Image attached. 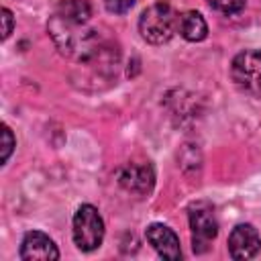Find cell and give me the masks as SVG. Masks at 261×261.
Wrapping results in <instances>:
<instances>
[{
  "instance_id": "7c38bea8",
  "label": "cell",
  "mask_w": 261,
  "mask_h": 261,
  "mask_svg": "<svg viewBox=\"0 0 261 261\" xmlns=\"http://www.w3.org/2000/svg\"><path fill=\"white\" fill-rule=\"evenodd\" d=\"M14 147H16V141L12 137V130L8 126H2V163L8 161V157H10Z\"/></svg>"
},
{
  "instance_id": "277c9868",
  "label": "cell",
  "mask_w": 261,
  "mask_h": 261,
  "mask_svg": "<svg viewBox=\"0 0 261 261\" xmlns=\"http://www.w3.org/2000/svg\"><path fill=\"white\" fill-rule=\"evenodd\" d=\"M230 77L241 92L259 96L261 94V49H245L237 53L230 63Z\"/></svg>"
},
{
  "instance_id": "5bb4252c",
  "label": "cell",
  "mask_w": 261,
  "mask_h": 261,
  "mask_svg": "<svg viewBox=\"0 0 261 261\" xmlns=\"http://www.w3.org/2000/svg\"><path fill=\"white\" fill-rule=\"evenodd\" d=\"M12 24H14V18H12V12L8 8H2V39H8L10 33H12Z\"/></svg>"
},
{
  "instance_id": "30bf717a",
  "label": "cell",
  "mask_w": 261,
  "mask_h": 261,
  "mask_svg": "<svg viewBox=\"0 0 261 261\" xmlns=\"http://www.w3.org/2000/svg\"><path fill=\"white\" fill-rule=\"evenodd\" d=\"M55 14L71 22H90L92 8L88 0H61L55 8Z\"/></svg>"
},
{
  "instance_id": "52a82bcc",
  "label": "cell",
  "mask_w": 261,
  "mask_h": 261,
  "mask_svg": "<svg viewBox=\"0 0 261 261\" xmlns=\"http://www.w3.org/2000/svg\"><path fill=\"white\" fill-rule=\"evenodd\" d=\"M145 237H147V243L157 251L159 257L169 259V261H175L181 257L179 239L167 224H161V222L149 224L145 230Z\"/></svg>"
},
{
  "instance_id": "6da1fadb",
  "label": "cell",
  "mask_w": 261,
  "mask_h": 261,
  "mask_svg": "<svg viewBox=\"0 0 261 261\" xmlns=\"http://www.w3.org/2000/svg\"><path fill=\"white\" fill-rule=\"evenodd\" d=\"M179 14L167 2H155L141 12L139 33L151 45H163L177 33Z\"/></svg>"
},
{
  "instance_id": "ba28073f",
  "label": "cell",
  "mask_w": 261,
  "mask_h": 261,
  "mask_svg": "<svg viewBox=\"0 0 261 261\" xmlns=\"http://www.w3.org/2000/svg\"><path fill=\"white\" fill-rule=\"evenodd\" d=\"M20 259H24V261H35V259L53 261V259H59V251H57V245L45 232L29 230L20 243Z\"/></svg>"
},
{
  "instance_id": "5b68a950",
  "label": "cell",
  "mask_w": 261,
  "mask_h": 261,
  "mask_svg": "<svg viewBox=\"0 0 261 261\" xmlns=\"http://www.w3.org/2000/svg\"><path fill=\"white\" fill-rule=\"evenodd\" d=\"M116 177H118V184L135 196H147L155 186V171L149 161L126 163L118 169Z\"/></svg>"
},
{
  "instance_id": "7a4b0ae2",
  "label": "cell",
  "mask_w": 261,
  "mask_h": 261,
  "mask_svg": "<svg viewBox=\"0 0 261 261\" xmlns=\"http://www.w3.org/2000/svg\"><path fill=\"white\" fill-rule=\"evenodd\" d=\"M190 228H192V249L194 253H206L210 243L218 234V220L214 206L206 200H198L188 208Z\"/></svg>"
},
{
  "instance_id": "3957f363",
  "label": "cell",
  "mask_w": 261,
  "mask_h": 261,
  "mask_svg": "<svg viewBox=\"0 0 261 261\" xmlns=\"http://www.w3.org/2000/svg\"><path fill=\"white\" fill-rule=\"evenodd\" d=\"M73 243L82 251H94L104 239V220L92 204H82L73 214Z\"/></svg>"
},
{
  "instance_id": "8992f818",
  "label": "cell",
  "mask_w": 261,
  "mask_h": 261,
  "mask_svg": "<svg viewBox=\"0 0 261 261\" xmlns=\"http://www.w3.org/2000/svg\"><path fill=\"white\" fill-rule=\"evenodd\" d=\"M261 249V237L253 224H237L228 234V255L232 259H251Z\"/></svg>"
},
{
  "instance_id": "9c48e42d",
  "label": "cell",
  "mask_w": 261,
  "mask_h": 261,
  "mask_svg": "<svg viewBox=\"0 0 261 261\" xmlns=\"http://www.w3.org/2000/svg\"><path fill=\"white\" fill-rule=\"evenodd\" d=\"M177 33L186 39V41H192V43H198V41H204L206 35H208V24L204 20V16L196 10H186L184 14H179V20H177Z\"/></svg>"
},
{
  "instance_id": "4fadbf2b",
  "label": "cell",
  "mask_w": 261,
  "mask_h": 261,
  "mask_svg": "<svg viewBox=\"0 0 261 261\" xmlns=\"http://www.w3.org/2000/svg\"><path fill=\"white\" fill-rule=\"evenodd\" d=\"M104 6L112 14H124L135 6V0H104Z\"/></svg>"
},
{
  "instance_id": "8fae6325",
  "label": "cell",
  "mask_w": 261,
  "mask_h": 261,
  "mask_svg": "<svg viewBox=\"0 0 261 261\" xmlns=\"http://www.w3.org/2000/svg\"><path fill=\"white\" fill-rule=\"evenodd\" d=\"M245 2L247 0H208V4L214 8V10H220L224 14H237L245 8Z\"/></svg>"
}]
</instances>
